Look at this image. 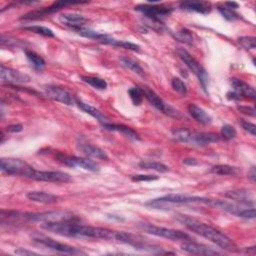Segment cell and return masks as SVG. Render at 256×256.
Returning a JSON list of instances; mask_svg holds the SVG:
<instances>
[{"mask_svg": "<svg viewBox=\"0 0 256 256\" xmlns=\"http://www.w3.org/2000/svg\"><path fill=\"white\" fill-rule=\"evenodd\" d=\"M75 104L82 110L84 111L85 113L89 114L90 116H92L93 118H95L98 122H100L101 124H104V123H108L109 122V119L108 117L103 113L101 112L99 109H97L96 107L88 104V103H85L81 100H78L76 99L75 101Z\"/></svg>", "mask_w": 256, "mask_h": 256, "instance_id": "obj_22", "label": "cell"}, {"mask_svg": "<svg viewBox=\"0 0 256 256\" xmlns=\"http://www.w3.org/2000/svg\"><path fill=\"white\" fill-rule=\"evenodd\" d=\"M31 179L54 183H67L71 181V176L68 173L61 171H40L35 169Z\"/></svg>", "mask_w": 256, "mask_h": 256, "instance_id": "obj_18", "label": "cell"}, {"mask_svg": "<svg viewBox=\"0 0 256 256\" xmlns=\"http://www.w3.org/2000/svg\"><path fill=\"white\" fill-rule=\"evenodd\" d=\"M25 55H26V58L28 59V61L31 63V65L35 69L41 70L44 68L45 60L40 55H38L37 53H35L34 51H31V50H25Z\"/></svg>", "mask_w": 256, "mask_h": 256, "instance_id": "obj_32", "label": "cell"}, {"mask_svg": "<svg viewBox=\"0 0 256 256\" xmlns=\"http://www.w3.org/2000/svg\"><path fill=\"white\" fill-rule=\"evenodd\" d=\"M20 44V40L13 38L11 36H7L2 34L1 35V45L2 46H7V47H14L18 46Z\"/></svg>", "mask_w": 256, "mask_h": 256, "instance_id": "obj_40", "label": "cell"}, {"mask_svg": "<svg viewBox=\"0 0 256 256\" xmlns=\"http://www.w3.org/2000/svg\"><path fill=\"white\" fill-rule=\"evenodd\" d=\"M183 164L188 165V166H197L199 164V162L194 158H185V159H183Z\"/></svg>", "mask_w": 256, "mask_h": 256, "instance_id": "obj_47", "label": "cell"}, {"mask_svg": "<svg viewBox=\"0 0 256 256\" xmlns=\"http://www.w3.org/2000/svg\"><path fill=\"white\" fill-rule=\"evenodd\" d=\"M15 254H18V255H37L36 252H33V251H29V250H26V249H23V248H19L17 250H15Z\"/></svg>", "mask_w": 256, "mask_h": 256, "instance_id": "obj_46", "label": "cell"}, {"mask_svg": "<svg viewBox=\"0 0 256 256\" xmlns=\"http://www.w3.org/2000/svg\"><path fill=\"white\" fill-rule=\"evenodd\" d=\"M117 241L124 243V244H128L132 247H134L135 249L138 250H144V251H148L154 254H169L170 252L164 251L162 247L151 243L148 239L142 237L141 235H137V234H133L130 232H115V238Z\"/></svg>", "mask_w": 256, "mask_h": 256, "instance_id": "obj_5", "label": "cell"}, {"mask_svg": "<svg viewBox=\"0 0 256 256\" xmlns=\"http://www.w3.org/2000/svg\"><path fill=\"white\" fill-rule=\"evenodd\" d=\"M135 11L141 12L149 20L162 22V19L164 17L169 16L172 13L173 9L170 7H165L156 4H141L135 7Z\"/></svg>", "mask_w": 256, "mask_h": 256, "instance_id": "obj_13", "label": "cell"}, {"mask_svg": "<svg viewBox=\"0 0 256 256\" xmlns=\"http://www.w3.org/2000/svg\"><path fill=\"white\" fill-rule=\"evenodd\" d=\"M77 148L83 154H85L87 157L95 158V159H99V160H108V155L103 149H101L91 143H88L84 139L79 138V140L77 141Z\"/></svg>", "mask_w": 256, "mask_h": 256, "instance_id": "obj_19", "label": "cell"}, {"mask_svg": "<svg viewBox=\"0 0 256 256\" xmlns=\"http://www.w3.org/2000/svg\"><path fill=\"white\" fill-rule=\"evenodd\" d=\"M143 92L144 97L150 102V104L152 106H154L157 110L161 111L162 113L172 117V118H176V119H180L182 118L181 113L176 110L174 107H172L170 104H168L167 102H165L154 90H152L150 87L146 86V85H142L140 86Z\"/></svg>", "mask_w": 256, "mask_h": 256, "instance_id": "obj_9", "label": "cell"}, {"mask_svg": "<svg viewBox=\"0 0 256 256\" xmlns=\"http://www.w3.org/2000/svg\"><path fill=\"white\" fill-rule=\"evenodd\" d=\"M138 227L146 232L149 233L151 235L157 236V237H162V238H166L172 241H191L193 240V238L180 230H175V229H171V228H165V227H161V226H156L154 224H150V223H139Z\"/></svg>", "mask_w": 256, "mask_h": 256, "instance_id": "obj_6", "label": "cell"}, {"mask_svg": "<svg viewBox=\"0 0 256 256\" xmlns=\"http://www.w3.org/2000/svg\"><path fill=\"white\" fill-rule=\"evenodd\" d=\"M171 132L176 141L194 146H206L220 140V136L212 132L191 131L187 128H175Z\"/></svg>", "mask_w": 256, "mask_h": 256, "instance_id": "obj_3", "label": "cell"}, {"mask_svg": "<svg viewBox=\"0 0 256 256\" xmlns=\"http://www.w3.org/2000/svg\"><path fill=\"white\" fill-rule=\"evenodd\" d=\"M211 199L201 196H189L184 194H167L162 197L150 200L145 203L146 206L154 209L169 208L171 205L179 204H192V203H204L210 204Z\"/></svg>", "mask_w": 256, "mask_h": 256, "instance_id": "obj_4", "label": "cell"}, {"mask_svg": "<svg viewBox=\"0 0 256 256\" xmlns=\"http://www.w3.org/2000/svg\"><path fill=\"white\" fill-rule=\"evenodd\" d=\"M240 123H241L242 128H243L245 131H247L248 133H250L252 136H255V135H256V126H255V124H253V123H251V122H248V121H245V120H243V119H241Z\"/></svg>", "mask_w": 256, "mask_h": 256, "instance_id": "obj_41", "label": "cell"}, {"mask_svg": "<svg viewBox=\"0 0 256 256\" xmlns=\"http://www.w3.org/2000/svg\"><path fill=\"white\" fill-rule=\"evenodd\" d=\"M173 36L176 40L186 43V44H193V36L192 33L186 29V28H181L179 31L173 33Z\"/></svg>", "mask_w": 256, "mask_h": 256, "instance_id": "obj_35", "label": "cell"}, {"mask_svg": "<svg viewBox=\"0 0 256 256\" xmlns=\"http://www.w3.org/2000/svg\"><path fill=\"white\" fill-rule=\"evenodd\" d=\"M177 56L182 60V62L189 68V70L197 76L200 84L202 85L203 89L206 90L208 84V75L204 67L184 48H177L176 49Z\"/></svg>", "mask_w": 256, "mask_h": 256, "instance_id": "obj_8", "label": "cell"}, {"mask_svg": "<svg viewBox=\"0 0 256 256\" xmlns=\"http://www.w3.org/2000/svg\"><path fill=\"white\" fill-rule=\"evenodd\" d=\"M0 169L8 175H18L31 179L35 169L25 161L17 158H1Z\"/></svg>", "mask_w": 256, "mask_h": 256, "instance_id": "obj_7", "label": "cell"}, {"mask_svg": "<svg viewBox=\"0 0 256 256\" xmlns=\"http://www.w3.org/2000/svg\"><path fill=\"white\" fill-rule=\"evenodd\" d=\"M237 135V131L236 129L229 124H225L221 127L220 130V136L226 140H231L233 138H235Z\"/></svg>", "mask_w": 256, "mask_h": 256, "instance_id": "obj_39", "label": "cell"}, {"mask_svg": "<svg viewBox=\"0 0 256 256\" xmlns=\"http://www.w3.org/2000/svg\"><path fill=\"white\" fill-rule=\"evenodd\" d=\"M56 158L59 162L62 164L68 166V167H80L84 170H88L91 172H98L100 170L99 166L91 159L89 158H83V157H78L74 155H67L64 153H57Z\"/></svg>", "mask_w": 256, "mask_h": 256, "instance_id": "obj_12", "label": "cell"}, {"mask_svg": "<svg viewBox=\"0 0 256 256\" xmlns=\"http://www.w3.org/2000/svg\"><path fill=\"white\" fill-rule=\"evenodd\" d=\"M59 20L71 29L84 26L86 22V18L78 13H63L59 16Z\"/></svg>", "mask_w": 256, "mask_h": 256, "instance_id": "obj_23", "label": "cell"}, {"mask_svg": "<svg viewBox=\"0 0 256 256\" xmlns=\"http://www.w3.org/2000/svg\"><path fill=\"white\" fill-rule=\"evenodd\" d=\"M237 108H238V110H239L242 114H245V115H247V116H252V117L255 116L256 111H255L254 107L247 106V105H240V106H238Z\"/></svg>", "mask_w": 256, "mask_h": 256, "instance_id": "obj_43", "label": "cell"}, {"mask_svg": "<svg viewBox=\"0 0 256 256\" xmlns=\"http://www.w3.org/2000/svg\"><path fill=\"white\" fill-rule=\"evenodd\" d=\"M26 197L30 201L42 204H52L58 201V196L44 191H30L26 194Z\"/></svg>", "mask_w": 256, "mask_h": 256, "instance_id": "obj_25", "label": "cell"}, {"mask_svg": "<svg viewBox=\"0 0 256 256\" xmlns=\"http://www.w3.org/2000/svg\"><path fill=\"white\" fill-rule=\"evenodd\" d=\"M34 242L38 243L39 245H42L46 248H49L53 251L59 252V253H64V254H85V252L70 246L68 244L60 243L52 238L49 237H36L34 238Z\"/></svg>", "mask_w": 256, "mask_h": 256, "instance_id": "obj_14", "label": "cell"}, {"mask_svg": "<svg viewBox=\"0 0 256 256\" xmlns=\"http://www.w3.org/2000/svg\"><path fill=\"white\" fill-rule=\"evenodd\" d=\"M181 249L187 253L195 254V255H217L220 254L219 251L213 249L204 244H199L193 240L184 241L181 244Z\"/></svg>", "mask_w": 256, "mask_h": 256, "instance_id": "obj_20", "label": "cell"}, {"mask_svg": "<svg viewBox=\"0 0 256 256\" xmlns=\"http://www.w3.org/2000/svg\"><path fill=\"white\" fill-rule=\"evenodd\" d=\"M240 218H244V219H253L255 218V208L254 207H251V208H244L239 216Z\"/></svg>", "mask_w": 256, "mask_h": 256, "instance_id": "obj_42", "label": "cell"}, {"mask_svg": "<svg viewBox=\"0 0 256 256\" xmlns=\"http://www.w3.org/2000/svg\"><path fill=\"white\" fill-rule=\"evenodd\" d=\"M176 219L192 232H195L202 237L210 240L225 251L237 252L239 250L236 244L227 235L206 223H203L197 219L183 214H178L176 216Z\"/></svg>", "mask_w": 256, "mask_h": 256, "instance_id": "obj_2", "label": "cell"}, {"mask_svg": "<svg viewBox=\"0 0 256 256\" xmlns=\"http://www.w3.org/2000/svg\"><path fill=\"white\" fill-rule=\"evenodd\" d=\"M224 6L227 7V8H229V9H232V10H235V9H237V8L239 7L238 3H237V2H233V1L225 2V3H224Z\"/></svg>", "mask_w": 256, "mask_h": 256, "instance_id": "obj_48", "label": "cell"}, {"mask_svg": "<svg viewBox=\"0 0 256 256\" xmlns=\"http://www.w3.org/2000/svg\"><path fill=\"white\" fill-rule=\"evenodd\" d=\"M158 176L156 175H134L132 176L133 181H152V180H157Z\"/></svg>", "mask_w": 256, "mask_h": 256, "instance_id": "obj_44", "label": "cell"}, {"mask_svg": "<svg viewBox=\"0 0 256 256\" xmlns=\"http://www.w3.org/2000/svg\"><path fill=\"white\" fill-rule=\"evenodd\" d=\"M210 172L216 175H221V176H235L237 174H239L240 170L237 167L234 166H230L227 164H219V165H215L210 169Z\"/></svg>", "mask_w": 256, "mask_h": 256, "instance_id": "obj_28", "label": "cell"}, {"mask_svg": "<svg viewBox=\"0 0 256 256\" xmlns=\"http://www.w3.org/2000/svg\"><path fill=\"white\" fill-rule=\"evenodd\" d=\"M24 219L35 221V222H58V221H69L79 220L72 213L67 211H46L38 213H24Z\"/></svg>", "mask_w": 256, "mask_h": 256, "instance_id": "obj_10", "label": "cell"}, {"mask_svg": "<svg viewBox=\"0 0 256 256\" xmlns=\"http://www.w3.org/2000/svg\"><path fill=\"white\" fill-rule=\"evenodd\" d=\"M171 86H172V88H173L176 92H178L179 94H181V95H183V96H185V95L187 94V92H188L186 84L184 83L183 80H181V79L178 78V77H174V78L171 80Z\"/></svg>", "mask_w": 256, "mask_h": 256, "instance_id": "obj_38", "label": "cell"}, {"mask_svg": "<svg viewBox=\"0 0 256 256\" xmlns=\"http://www.w3.org/2000/svg\"><path fill=\"white\" fill-rule=\"evenodd\" d=\"M80 78L83 82L89 84L95 89L105 90L107 88V82L103 78L96 77V76H86V75H82Z\"/></svg>", "mask_w": 256, "mask_h": 256, "instance_id": "obj_30", "label": "cell"}, {"mask_svg": "<svg viewBox=\"0 0 256 256\" xmlns=\"http://www.w3.org/2000/svg\"><path fill=\"white\" fill-rule=\"evenodd\" d=\"M0 77L2 82L7 83V85H16V84H24L28 83L31 80V77L19 70L6 67L1 65L0 68Z\"/></svg>", "mask_w": 256, "mask_h": 256, "instance_id": "obj_16", "label": "cell"}, {"mask_svg": "<svg viewBox=\"0 0 256 256\" xmlns=\"http://www.w3.org/2000/svg\"><path fill=\"white\" fill-rule=\"evenodd\" d=\"M225 196L229 199L238 201L242 204L245 205H252L254 206V198L249 191L244 190V189H237V190H232L228 191L225 193Z\"/></svg>", "mask_w": 256, "mask_h": 256, "instance_id": "obj_24", "label": "cell"}, {"mask_svg": "<svg viewBox=\"0 0 256 256\" xmlns=\"http://www.w3.org/2000/svg\"><path fill=\"white\" fill-rule=\"evenodd\" d=\"M23 130V125L22 124H13L10 125L9 127H7V131L11 132V133H17V132H21Z\"/></svg>", "mask_w": 256, "mask_h": 256, "instance_id": "obj_45", "label": "cell"}, {"mask_svg": "<svg viewBox=\"0 0 256 256\" xmlns=\"http://www.w3.org/2000/svg\"><path fill=\"white\" fill-rule=\"evenodd\" d=\"M188 112L189 114L199 123L201 124H209L212 122V117L210 116V114H208L203 108L199 107L198 105L191 103L188 105Z\"/></svg>", "mask_w": 256, "mask_h": 256, "instance_id": "obj_27", "label": "cell"}, {"mask_svg": "<svg viewBox=\"0 0 256 256\" xmlns=\"http://www.w3.org/2000/svg\"><path fill=\"white\" fill-rule=\"evenodd\" d=\"M81 2H72V1H57L54 2L52 5H50L49 7H45L39 10H35V11H31L25 15H23L20 19L21 20H36V19H40L43 18L47 15H50L66 6L69 5H74V4H79Z\"/></svg>", "mask_w": 256, "mask_h": 256, "instance_id": "obj_17", "label": "cell"}, {"mask_svg": "<svg viewBox=\"0 0 256 256\" xmlns=\"http://www.w3.org/2000/svg\"><path fill=\"white\" fill-rule=\"evenodd\" d=\"M79 220L58 221V222H45L41 224V228L52 233L76 238H89V239H114L115 231L107 228L94 227L89 225H82Z\"/></svg>", "mask_w": 256, "mask_h": 256, "instance_id": "obj_1", "label": "cell"}, {"mask_svg": "<svg viewBox=\"0 0 256 256\" xmlns=\"http://www.w3.org/2000/svg\"><path fill=\"white\" fill-rule=\"evenodd\" d=\"M237 40L238 43L246 50H252L256 48V38L254 36H241Z\"/></svg>", "mask_w": 256, "mask_h": 256, "instance_id": "obj_36", "label": "cell"}, {"mask_svg": "<svg viewBox=\"0 0 256 256\" xmlns=\"http://www.w3.org/2000/svg\"><path fill=\"white\" fill-rule=\"evenodd\" d=\"M180 8L186 11H193L200 14H208L212 9L211 3L206 1H184L180 3Z\"/></svg>", "mask_w": 256, "mask_h": 256, "instance_id": "obj_21", "label": "cell"}, {"mask_svg": "<svg viewBox=\"0 0 256 256\" xmlns=\"http://www.w3.org/2000/svg\"><path fill=\"white\" fill-rule=\"evenodd\" d=\"M128 94H129V97H130L132 103L135 106H138L141 104L144 95H143V92H142V89L140 86H134V87L129 88Z\"/></svg>", "mask_w": 256, "mask_h": 256, "instance_id": "obj_34", "label": "cell"}, {"mask_svg": "<svg viewBox=\"0 0 256 256\" xmlns=\"http://www.w3.org/2000/svg\"><path fill=\"white\" fill-rule=\"evenodd\" d=\"M249 177L251 178L252 181H255L256 179V171H255V166H252L250 168V171H249Z\"/></svg>", "mask_w": 256, "mask_h": 256, "instance_id": "obj_49", "label": "cell"}, {"mask_svg": "<svg viewBox=\"0 0 256 256\" xmlns=\"http://www.w3.org/2000/svg\"><path fill=\"white\" fill-rule=\"evenodd\" d=\"M103 128L109 131H115V132H119L122 133L123 135H125L126 137H128L131 140H140V136L138 135L137 132H135L133 129H131L128 126L122 125V124H114V123H104L102 124Z\"/></svg>", "mask_w": 256, "mask_h": 256, "instance_id": "obj_26", "label": "cell"}, {"mask_svg": "<svg viewBox=\"0 0 256 256\" xmlns=\"http://www.w3.org/2000/svg\"><path fill=\"white\" fill-rule=\"evenodd\" d=\"M138 166L141 169H146V170H154L157 172L165 173L169 170L168 166H166L163 163L160 162H155V161H141L138 163Z\"/></svg>", "mask_w": 256, "mask_h": 256, "instance_id": "obj_31", "label": "cell"}, {"mask_svg": "<svg viewBox=\"0 0 256 256\" xmlns=\"http://www.w3.org/2000/svg\"><path fill=\"white\" fill-rule=\"evenodd\" d=\"M119 60H120V63H121L122 66L126 67L127 69L133 71L134 73H136V74H138L140 76H144V70H143V68L141 67V65L138 62H136L133 59L128 58L126 56L120 57Z\"/></svg>", "mask_w": 256, "mask_h": 256, "instance_id": "obj_29", "label": "cell"}, {"mask_svg": "<svg viewBox=\"0 0 256 256\" xmlns=\"http://www.w3.org/2000/svg\"><path fill=\"white\" fill-rule=\"evenodd\" d=\"M45 95L54 101L61 102L66 105H73L75 104L76 98L65 88L56 86V85H47L44 87Z\"/></svg>", "mask_w": 256, "mask_h": 256, "instance_id": "obj_15", "label": "cell"}, {"mask_svg": "<svg viewBox=\"0 0 256 256\" xmlns=\"http://www.w3.org/2000/svg\"><path fill=\"white\" fill-rule=\"evenodd\" d=\"M218 11L223 16V18H225L228 21H235V20L240 19V15L238 13H236L235 10L229 9L225 6H219Z\"/></svg>", "mask_w": 256, "mask_h": 256, "instance_id": "obj_37", "label": "cell"}, {"mask_svg": "<svg viewBox=\"0 0 256 256\" xmlns=\"http://www.w3.org/2000/svg\"><path fill=\"white\" fill-rule=\"evenodd\" d=\"M24 30L35 33V34H39L42 36H46V37H54V32L45 26H40V25H30V26H25L23 27Z\"/></svg>", "mask_w": 256, "mask_h": 256, "instance_id": "obj_33", "label": "cell"}, {"mask_svg": "<svg viewBox=\"0 0 256 256\" xmlns=\"http://www.w3.org/2000/svg\"><path fill=\"white\" fill-rule=\"evenodd\" d=\"M232 91L227 93V98L231 100H240L243 98L254 100L256 98L255 89L249 85L248 83L244 82L238 78L230 79Z\"/></svg>", "mask_w": 256, "mask_h": 256, "instance_id": "obj_11", "label": "cell"}]
</instances>
